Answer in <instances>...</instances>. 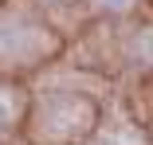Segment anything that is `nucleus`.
Returning <instances> with one entry per match:
<instances>
[{
  "label": "nucleus",
  "instance_id": "nucleus-1",
  "mask_svg": "<svg viewBox=\"0 0 153 145\" xmlns=\"http://www.w3.org/2000/svg\"><path fill=\"white\" fill-rule=\"evenodd\" d=\"M47 122L55 126V133H59V137H63V133H71V129H82V126L90 122V110H86V106H75V102H71V106H63V110H55Z\"/></svg>",
  "mask_w": 153,
  "mask_h": 145
},
{
  "label": "nucleus",
  "instance_id": "nucleus-2",
  "mask_svg": "<svg viewBox=\"0 0 153 145\" xmlns=\"http://www.w3.org/2000/svg\"><path fill=\"white\" fill-rule=\"evenodd\" d=\"M12 118H16V98L0 90V129H8V126H12Z\"/></svg>",
  "mask_w": 153,
  "mask_h": 145
},
{
  "label": "nucleus",
  "instance_id": "nucleus-3",
  "mask_svg": "<svg viewBox=\"0 0 153 145\" xmlns=\"http://www.w3.org/2000/svg\"><path fill=\"white\" fill-rule=\"evenodd\" d=\"M137 55H141L145 63H153V27H149V32L137 39Z\"/></svg>",
  "mask_w": 153,
  "mask_h": 145
},
{
  "label": "nucleus",
  "instance_id": "nucleus-4",
  "mask_svg": "<svg viewBox=\"0 0 153 145\" xmlns=\"http://www.w3.org/2000/svg\"><path fill=\"white\" fill-rule=\"evenodd\" d=\"M98 145H134V141H130L126 133H106V137H102Z\"/></svg>",
  "mask_w": 153,
  "mask_h": 145
},
{
  "label": "nucleus",
  "instance_id": "nucleus-5",
  "mask_svg": "<svg viewBox=\"0 0 153 145\" xmlns=\"http://www.w3.org/2000/svg\"><path fill=\"white\" fill-rule=\"evenodd\" d=\"M106 8H114V12H122V8H130V0H102Z\"/></svg>",
  "mask_w": 153,
  "mask_h": 145
}]
</instances>
